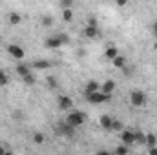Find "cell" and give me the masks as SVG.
Returning a JSON list of instances; mask_svg holds the SVG:
<instances>
[{"mask_svg": "<svg viewBox=\"0 0 157 155\" xmlns=\"http://www.w3.org/2000/svg\"><path fill=\"white\" fill-rule=\"evenodd\" d=\"M66 122H68L71 128H77V126H80V124L86 122V113H84V112H73V113H70V115L66 117Z\"/></svg>", "mask_w": 157, "mask_h": 155, "instance_id": "6da1fadb", "label": "cell"}, {"mask_svg": "<svg viewBox=\"0 0 157 155\" xmlns=\"http://www.w3.org/2000/svg\"><path fill=\"white\" fill-rule=\"evenodd\" d=\"M130 102H132V106L141 108V106L146 104V95H144L143 91H132V95H130Z\"/></svg>", "mask_w": 157, "mask_h": 155, "instance_id": "7a4b0ae2", "label": "cell"}, {"mask_svg": "<svg viewBox=\"0 0 157 155\" xmlns=\"http://www.w3.org/2000/svg\"><path fill=\"white\" fill-rule=\"evenodd\" d=\"M110 99H112V95H106V93H101V91L88 95V100L93 102V104H102V102H108Z\"/></svg>", "mask_w": 157, "mask_h": 155, "instance_id": "3957f363", "label": "cell"}, {"mask_svg": "<svg viewBox=\"0 0 157 155\" xmlns=\"http://www.w3.org/2000/svg\"><path fill=\"white\" fill-rule=\"evenodd\" d=\"M7 51H9V55H11L13 59H18V60H22L24 55H26L24 49H22L18 44H9V46H7Z\"/></svg>", "mask_w": 157, "mask_h": 155, "instance_id": "277c9868", "label": "cell"}, {"mask_svg": "<svg viewBox=\"0 0 157 155\" xmlns=\"http://www.w3.org/2000/svg\"><path fill=\"white\" fill-rule=\"evenodd\" d=\"M121 141H122V144H124V146L133 144V142H135L133 131H132V130H124V131H121Z\"/></svg>", "mask_w": 157, "mask_h": 155, "instance_id": "5b68a950", "label": "cell"}, {"mask_svg": "<svg viewBox=\"0 0 157 155\" xmlns=\"http://www.w3.org/2000/svg\"><path fill=\"white\" fill-rule=\"evenodd\" d=\"M71 106H73L71 97H68V95H60V97H59V108H60V110H70Z\"/></svg>", "mask_w": 157, "mask_h": 155, "instance_id": "8992f818", "label": "cell"}, {"mask_svg": "<svg viewBox=\"0 0 157 155\" xmlns=\"http://www.w3.org/2000/svg\"><path fill=\"white\" fill-rule=\"evenodd\" d=\"M86 97L88 95H91V93H97V91H101V84L97 82V80H90L88 84H86Z\"/></svg>", "mask_w": 157, "mask_h": 155, "instance_id": "52a82bcc", "label": "cell"}, {"mask_svg": "<svg viewBox=\"0 0 157 155\" xmlns=\"http://www.w3.org/2000/svg\"><path fill=\"white\" fill-rule=\"evenodd\" d=\"M113 120H115L113 117H110V115H102L101 119H99V124H101V126H102L104 130H108V131H110V130H112V126H113Z\"/></svg>", "mask_w": 157, "mask_h": 155, "instance_id": "ba28073f", "label": "cell"}, {"mask_svg": "<svg viewBox=\"0 0 157 155\" xmlns=\"http://www.w3.org/2000/svg\"><path fill=\"white\" fill-rule=\"evenodd\" d=\"M113 89H115V82H113L112 78L101 84V93H106V95H112V91H113Z\"/></svg>", "mask_w": 157, "mask_h": 155, "instance_id": "9c48e42d", "label": "cell"}, {"mask_svg": "<svg viewBox=\"0 0 157 155\" xmlns=\"http://www.w3.org/2000/svg\"><path fill=\"white\" fill-rule=\"evenodd\" d=\"M17 73L24 78V77H28V75H31V68L26 66V64H18V66H17Z\"/></svg>", "mask_w": 157, "mask_h": 155, "instance_id": "30bf717a", "label": "cell"}, {"mask_svg": "<svg viewBox=\"0 0 157 155\" xmlns=\"http://www.w3.org/2000/svg\"><path fill=\"white\" fill-rule=\"evenodd\" d=\"M44 46H46V47H51V49H57V47H60L62 44H60V40L57 39V37H51V39H46Z\"/></svg>", "mask_w": 157, "mask_h": 155, "instance_id": "8fae6325", "label": "cell"}, {"mask_svg": "<svg viewBox=\"0 0 157 155\" xmlns=\"http://www.w3.org/2000/svg\"><path fill=\"white\" fill-rule=\"evenodd\" d=\"M33 68H35V70H49V68H51V62H49V60H35Z\"/></svg>", "mask_w": 157, "mask_h": 155, "instance_id": "7c38bea8", "label": "cell"}, {"mask_svg": "<svg viewBox=\"0 0 157 155\" xmlns=\"http://www.w3.org/2000/svg\"><path fill=\"white\" fill-rule=\"evenodd\" d=\"M84 35H86L88 39H97V37H99V31H97V28L86 26V29H84Z\"/></svg>", "mask_w": 157, "mask_h": 155, "instance_id": "4fadbf2b", "label": "cell"}, {"mask_svg": "<svg viewBox=\"0 0 157 155\" xmlns=\"http://www.w3.org/2000/svg\"><path fill=\"white\" fill-rule=\"evenodd\" d=\"M59 130H60L59 133H62V135H68V137H71V135H73V130H75V128H71V126H70V124L66 122V124H60V128H59Z\"/></svg>", "mask_w": 157, "mask_h": 155, "instance_id": "5bb4252c", "label": "cell"}, {"mask_svg": "<svg viewBox=\"0 0 157 155\" xmlns=\"http://www.w3.org/2000/svg\"><path fill=\"white\" fill-rule=\"evenodd\" d=\"M106 59H110V60H113V59H117L119 57V51H117V47H113V46H110L108 49H106Z\"/></svg>", "mask_w": 157, "mask_h": 155, "instance_id": "9a60e30c", "label": "cell"}, {"mask_svg": "<svg viewBox=\"0 0 157 155\" xmlns=\"http://www.w3.org/2000/svg\"><path fill=\"white\" fill-rule=\"evenodd\" d=\"M22 22V17L18 15V13H9V24L11 26H17V24H20Z\"/></svg>", "mask_w": 157, "mask_h": 155, "instance_id": "2e32d148", "label": "cell"}, {"mask_svg": "<svg viewBox=\"0 0 157 155\" xmlns=\"http://www.w3.org/2000/svg\"><path fill=\"white\" fill-rule=\"evenodd\" d=\"M146 146H148V148L157 146V137L154 135V133H148V135H146Z\"/></svg>", "mask_w": 157, "mask_h": 155, "instance_id": "e0dca14e", "label": "cell"}, {"mask_svg": "<svg viewBox=\"0 0 157 155\" xmlns=\"http://www.w3.org/2000/svg\"><path fill=\"white\" fill-rule=\"evenodd\" d=\"M133 137H135V142L139 144H146V135L143 131H133Z\"/></svg>", "mask_w": 157, "mask_h": 155, "instance_id": "ac0fdd59", "label": "cell"}, {"mask_svg": "<svg viewBox=\"0 0 157 155\" xmlns=\"http://www.w3.org/2000/svg\"><path fill=\"white\" fill-rule=\"evenodd\" d=\"M113 66H115V68H119V70H122V68L126 66V59L119 55L117 59H113Z\"/></svg>", "mask_w": 157, "mask_h": 155, "instance_id": "d6986e66", "label": "cell"}, {"mask_svg": "<svg viewBox=\"0 0 157 155\" xmlns=\"http://www.w3.org/2000/svg\"><path fill=\"white\" fill-rule=\"evenodd\" d=\"M115 155H128V146H124V144L117 146V150H115Z\"/></svg>", "mask_w": 157, "mask_h": 155, "instance_id": "ffe728a7", "label": "cell"}, {"mask_svg": "<svg viewBox=\"0 0 157 155\" xmlns=\"http://www.w3.org/2000/svg\"><path fill=\"white\" fill-rule=\"evenodd\" d=\"M62 17H64V20H68V22H70V20L73 18V11H71V9H64Z\"/></svg>", "mask_w": 157, "mask_h": 155, "instance_id": "44dd1931", "label": "cell"}, {"mask_svg": "<svg viewBox=\"0 0 157 155\" xmlns=\"http://www.w3.org/2000/svg\"><path fill=\"white\" fill-rule=\"evenodd\" d=\"M51 24H53V18H51V17H48V15H46V17H42V26H46V28H48V26H51Z\"/></svg>", "mask_w": 157, "mask_h": 155, "instance_id": "7402d4cb", "label": "cell"}, {"mask_svg": "<svg viewBox=\"0 0 157 155\" xmlns=\"http://www.w3.org/2000/svg\"><path fill=\"white\" fill-rule=\"evenodd\" d=\"M9 82V78H7V75L4 73V71H0V86H6Z\"/></svg>", "mask_w": 157, "mask_h": 155, "instance_id": "603a6c76", "label": "cell"}, {"mask_svg": "<svg viewBox=\"0 0 157 155\" xmlns=\"http://www.w3.org/2000/svg\"><path fill=\"white\" fill-rule=\"evenodd\" d=\"M24 82H26L28 86H31V84H35V75L31 73V75H28V77H24Z\"/></svg>", "mask_w": 157, "mask_h": 155, "instance_id": "cb8c5ba5", "label": "cell"}, {"mask_svg": "<svg viewBox=\"0 0 157 155\" xmlns=\"http://www.w3.org/2000/svg\"><path fill=\"white\" fill-rule=\"evenodd\" d=\"M57 39L60 40V44H68V42H70V37H68V35H64V33H60Z\"/></svg>", "mask_w": 157, "mask_h": 155, "instance_id": "d4e9b609", "label": "cell"}, {"mask_svg": "<svg viewBox=\"0 0 157 155\" xmlns=\"http://www.w3.org/2000/svg\"><path fill=\"white\" fill-rule=\"evenodd\" d=\"M112 130H115V131H122V122L113 120V126H112Z\"/></svg>", "mask_w": 157, "mask_h": 155, "instance_id": "484cf974", "label": "cell"}, {"mask_svg": "<svg viewBox=\"0 0 157 155\" xmlns=\"http://www.w3.org/2000/svg\"><path fill=\"white\" fill-rule=\"evenodd\" d=\"M33 141H35L37 144H42V142H44V135H42V133H35V137H33Z\"/></svg>", "mask_w": 157, "mask_h": 155, "instance_id": "4316f807", "label": "cell"}, {"mask_svg": "<svg viewBox=\"0 0 157 155\" xmlns=\"http://www.w3.org/2000/svg\"><path fill=\"white\" fill-rule=\"evenodd\" d=\"M48 86H49L51 89H53V88H57V80H55L53 77H48Z\"/></svg>", "mask_w": 157, "mask_h": 155, "instance_id": "83f0119b", "label": "cell"}, {"mask_svg": "<svg viewBox=\"0 0 157 155\" xmlns=\"http://www.w3.org/2000/svg\"><path fill=\"white\" fill-rule=\"evenodd\" d=\"M88 26H91V28H97V18L90 17V18H88Z\"/></svg>", "mask_w": 157, "mask_h": 155, "instance_id": "f1b7e54d", "label": "cell"}, {"mask_svg": "<svg viewBox=\"0 0 157 155\" xmlns=\"http://www.w3.org/2000/svg\"><path fill=\"white\" fill-rule=\"evenodd\" d=\"M70 6H71V0H64V2L60 4V7H62V9H70Z\"/></svg>", "mask_w": 157, "mask_h": 155, "instance_id": "f546056e", "label": "cell"}, {"mask_svg": "<svg viewBox=\"0 0 157 155\" xmlns=\"http://www.w3.org/2000/svg\"><path fill=\"white\" fill-rule=\"evenodd\" d=\"M148 155H157V146H154V148H148Z\"/></svg>", "mask_w": 157, "mask_h": 155, "instance_id": "4dcf8cb0", "label": "cell"}, {"mask_svg": "<svg viewBox=\"0 0 157 155\" xmlns=\"http://www.w3.org/2000/svg\"><path fill=\"white\" fill-rule=\"evenodd\" d=\"M126 4H128V2H126V0H117V6H119V7H124V6H126Z\"/></svg>", "mask_w": 157, "mask_h": 155, "instance_id": "1f68e13d", "label": "cell"}, {"mask_svg": "<svg viewBox=\"0 0 157 155\" xmlns=\"http://www.w3.org/2000/svg\"><path fill=\"white\" fill-rule=\"evenodd\" d=\"M6 152H7V150H6V146H2V144H0V155H6Z\"/></svg>", "mask_w": 157, "mask_h": 155, "instance_id": "d6a6232c", "label": "cell"}, {"mask_svg": "<svg viewBox=\"0 0 157 155\" xmlns=\"http://www.w3.org/2000/svg\"><path fill=\"white\" fill-rule=\"evenodd\" d=\"M97 155H110V152H99Z\"/></svg>", "mask_w": 157, "mask_h": 155, "instance_id": "836d02e7", "label": "cell"}, {"mask_svg": "<svg viewBox=\"0 0 157 155\" xmlns=\"http://www.w3.org/2000/svg\"><path fill=\"white\" fill-rule=\"evenodd\" d=\"M154 33H155V35H157V22H155V24H154Z\"/></svg>", "mask_w": 157, "mask_h": 155, "instance_id": "e575fe53", "label": "cell"}, {"mask_svg": "<svg viewBox=\"0 0 157 155\" xmlns=\"http://www.w3.org/2000/svg\"><path fill=\"white\" fill-rule=\"evenodd\" d=\"M6 155H13V153H11V152H6Z\"/></svg>", "mask_w": 157, "mask_h": 155, "instance_id": "d590c367", "label": "cell"}, {"mask_svg": "<svg viewBox=\"0 0 157 155\" xmlns=\"http://www.w3.org/2000/svg\"><path fill=\"white\" fill-rule=\"evenodd\" d=\"M155 49H157V44H155Z\"/></svg>", "mask_w": 157, "mask_h": 155, "instance_id": "8d00e7d4", "label": "cell"}, {"mask_svg": "<svg viewBox=\"0 0 157 155\" xmlns=\"http://www.w3.org/2000/svg\"><path fill=\"white\" fill-rule=\"evenodd\" d=\"M110 155H115V153H110Z\"/></svg>", "mask_w": 157, "mask_h": 155, "instance_id": "74e56055", "label": "cell"}, {"mask_svg": "<svg viewBox=\"0 0 157 155\" xmlns=\"http://www.w3.org/2000/svg\"><path fill=\"white\" fill-rule=\"evenodd\" d=\"M155 37H157V35H155Z\"/></svg>", "mask_w": 157, "mask_h": 155, "instance_id": "f35d334b", "label": "cell"}]
</instances>
